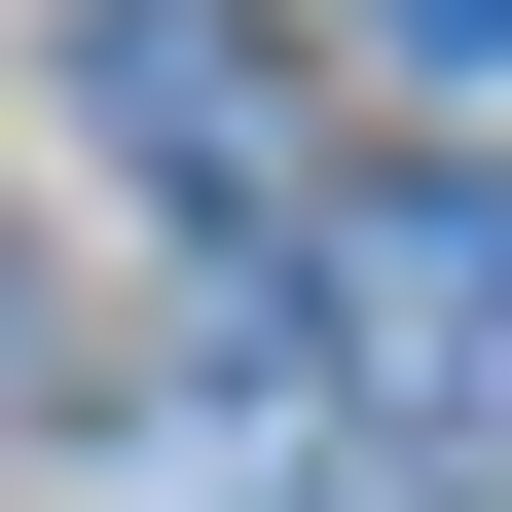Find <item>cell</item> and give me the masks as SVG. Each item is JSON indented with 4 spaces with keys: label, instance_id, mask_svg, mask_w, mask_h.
<instances>
[{
    "label": "cell",
    "instance_id": "6da1fadb",
    "mask_svg": "<svg viewBox=\"0 0 512 512\" xmlns=\"http://www.w3.org/2000/svg\"><path fill=\"white\" fill-rule=\"evenodd\" d=\"M293 366H330V403L403 439L439 512H512V183H330V256H293Z\"/></svg>",
    "mask_w": 512,
    "mask_h": 512
},
{
    "label": "cell",
    "instance_id": "7a4b0ae2",
    "mask_svg": "<svg viewBox=\"0 0 512 512\" xmlns=\"http://www.w3.org/2000/svg\"><path fill=\"white\" fill-rule=\"evenodd\" d=\"M74 74H110V147H147V183H220V220L293 183V74H256V0H110Z\"/></svg>",
    "mask_w": 512,
    "mask_h": 512
},
{
    "label": "cell",
    "instance_id": "3957f363",
    "mask_svg": "<svg viewBox=\"0 0 512 512\" xmlns=\"http://www.w3.org/2000/svg\"><path fill=\"white\" fill-rule=\"evenodd\" d=\"M366 37H403V74H512V0H366Z\"/></svg>",
    "mask_w": 512,
    "mask_h": 512
}]
</instances>
